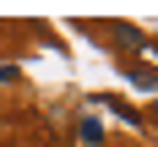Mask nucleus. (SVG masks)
I'll list each match as a JSON object with an SVG mask.
<instances>
[{
	"mask_svg": "<svg viewBox=\"0 0 158 147\" xmlns=\"http://www.w3.org/2000/svg\"><path fill=\"white\" fill-rule=\"evenodd\" d=\"M77 136H82V147H104V125H98V120H82Z\"/></svg>",
	"mask_w": 158,
	"mask_h": 147,
	"instance_id": "nucleus-1",
	"label": "nucleus"
},
{
	"mask_svg": "<svg viewBox=\"0 0 158 147\" xmlns=\"http://www.w3.org/2000/svg\"><path fill=\"white\" fill-rule=\"evenodd\" d=\"M131 82H136L142 93H153V71H147V65H131Z\"/></svg>",
	"mask_w": 158,
	"mask_h": 147,
	"instance_id": "nucleus-2",
	"label": "nucleus"
},
{
	"mask_svg": "<svg viewBox=\"0 0 158 147\" xmlns=\"http://www.w3.org/2000/svg\"><path fill=\"white\" fill-rule=\"evenodd\" d=\"M126 147H136V142H126Z\"/></svg>",
	"mask_w": 158,
	"mask_h": 147,
	"instance_id": "nucleus-3",
	"label": "nucleus"
}]
</instances>
